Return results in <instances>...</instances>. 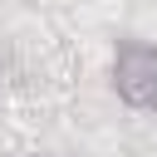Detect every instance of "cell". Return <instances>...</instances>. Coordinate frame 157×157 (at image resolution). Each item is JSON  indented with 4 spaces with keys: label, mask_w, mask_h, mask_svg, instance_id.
<instances>
[{
    "label": "cell",
    "mask_w": 157,
    "mask_h": 157,
    "mask_svg": "<svg viewBox=\"0 0 157 157\" xmlns=\"http://www.w3.org/2000/svg\"><path fill=\"white\" fill-rule=\"evenodd\" d=\"M108 74H113V93L128 108H137V113L157 108V44H147V39H118Z\"/></svg>",
    "instance_id": "cell-1"
}]
</instances>
